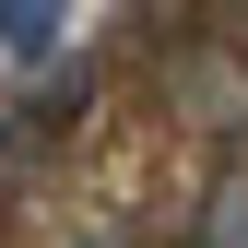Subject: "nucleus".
Instances as JSON below:
<instances>
[{"label": "nucleus", "mask_w": 248, "mask_h": 248, "mask_svg": "<svg viewBox=\"0 0 248 248\" xmlns=\"http://www.w3.org/2000/svg\"><path fill=\"white\" fill-rule=\"evenodd\" d=\"M189 248H248V166H213V177H201Z\"/></svg>", "instance_id": "f257e3e1"}, {"label": "nucleus", "mask_w": 248, "mask_h": 248, "mask_svg": "<svg viewBox=\"0 0 248 248\" xmlns=\"http://www.w3.org/2000/svg\"><path fill=\"white\" fill-rule=\"evenodd\" d=\"M59 36H71V0H0V59H59Z\"/></svg>", "instance_id": "f03ea898"}, {"label": "nucleus", "mask_w": 248, "mask_h": 248, "mask_svg": "<svg viewBox=\"0 0 248 248\" xmlns=\"http://www.w3.org/2000/svg\"><path fill=\"white\" fill-rule=\"evenodd\" d=\"M71 248H154V236H130V225H95V236H71Z\"/></svg>", "instance_id": "7ed1b4c3"}, {"label": "nucleus", "mask_w": 248, "mask_h": 248, "mask_svg": "<svg viewBox=\"0 0 248 248\" xmlns=\"http://www.w3.org/2000/svg\"><path fill=\"white\" fill-rule=\"evenodd\" d=\"M236 12H248V0H236Z\"/></svg>", "instance_id": "20e7f679"}]
</instances>
